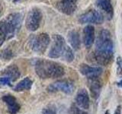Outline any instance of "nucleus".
<instances>
[{
  "label": "nucleus",
  "instance_id": "1",
  "mask_svg": "<svg viewBox=\"0 0 122 114\" xmlns=\"http://www.w3.org/2000/svg\"><path fill=\"white\" fill-rule=\"evenodd\" d=\"M95 61L101 66H107L114 59V43L108 30L102 29L95 38V48L93 53Z\"/></svg>",
  "mask_w": 122,
  "mask_h": 114
},
{
  "label": "nucleus",
  "instance_id": "2",
  "mask_svg": "<svg viewBox=\"0 0 122 114\" xmlns=\"http://www.w3.org/2000/svg\"><path fill=\"white\" fill-rule=\"evenodd\" d=\"M36 74L42 79L61 78L65 75V69L61 64L54 61L39 59L34 64Z\"/></svg>",
  "mask_w": 122,
  "mask_h": 114
},
{
  "label": "nucleus",
  "instance_id": "3",
  "mask_svg": "<svg viewBox=\"0 0 122 114\" xmlns=\"http://www.w3.org/2000/svg\"><path fill=\"white\" fill-rule=\"evenodd\" d=\"M31 49L38 54H43L47 50L51 43V37L47 33H41L35 36H32L29 40Z\"/></svg>",
  "mask_w": 122,
  "mask_h": 114
},
{
  "label": "nucleus",
  "instance_id": "4",
  "mask_svg": "<svg viewBox=\"0 0 122 114\" xmlns=\"http://www.w3.org/2000/svg\"><path fill=\"white\" fill-rule=\"evenodd\" d=\"M18 30L17 26L9 17L6 16L5 19L0 21V47L6 40L12 38Z\"/></svg>",
  "mask_w": 122,
  "mask_h": 114
},
{
  "label": "nucleus",
  "instance_id": "5",
  "mask_svg": "<svg viewBox=\"0 0 122 114\" xmlns=\"http://www.w3.org/2000/svg\"><path fill=\"white\" fill-rule=\"evenodd\" d=\"M66 46V41L63 36H61L60 34H53L48 56L51 59H58L60 57H62Z\"/></svg>",
  "mask_w": 122,
  "mask_h": 114
},
{
  "label": "nucleus",
  "instance_id": "6",
  "mask_svg": "<svg viewBox=\"0 0 122 114\" xmlns=\"http://www.w3.org/2000/svg\"><path fill=\"white\" fill-rule=\"evenodd\" d=\"M42 12L38 8H32L28 13L25 21L26 28L29 31H36L39 28L42 21Z\"/></svg>",
  "mask_w": 122,
  "mask_h": 114
},
{
  "label": "nucleus",
  "instance_id": "7",
  "mask_svg": "<svg viewBox=\"0 0 122 114\" xmlns=\"http://www.w3.org/2000/svg\"><path fill=\"white\" fill-rule=\"evenodd\" d=\"M105 21V17L102 13L97 10L92 9L86 12L80 14L78 18V21L79 24H101Z\"/></svg>",
  "mask_w": 122,
  "mask_h": 114
},
{
  "label": "nucleus",
  "instance_id": "8",
  "mask_svg": "<svg viewBox=\"0 0 122 114\" xmlns=\"http://www.w3.org/2000/svg\"><path fill=\"white\" fill-rule=\"evenodd\" d=\"M47 91L51 93H55L56 91H61L66 94H71L74 90V85L72 82L68 80H58L47 87Z\"/></svg>",
  "mask_w": 122,
  "mask_h": 114
},
{
  "label": "nucleus",
  "instance_id": "9",
  "mask_svg": "<svg viewBox=\"0 0 122 114\" xmlns=\"http://www.w3.org/2000/svg\"><path fill=\"white\" fill-rule=\"evenodd\" d=\"M79 71L88 79H95L102 74L103 69L102 67L90 66L87 64L82 63L79 66Z\"/></svg>",
  "mask_w": 122,
  "mask_h": 114
},
{
  "label": "nucleus",
  "instance_id": "10",
  "mask_svg": "<svg viewBox=\"0 0 122 114\" xmlns=\"http://www.w3.org/2000/svg\"><path fill=\"white\" fill-rule=\"evenodd\" d=\"M77 1L78 0H60L56 3V7L60 12L66 15H72L77 8Z\"/></svg>",
  "mask_w": 122,
  "mask_h": 114
},
{
  "label": "nucleus",
  "instance_id": "11",
  "mask_svg": "<svg viewBox=\"0 0 122 114\" xmlns=\"http://www.w3.org/2000/svg\"><path fill=\"white\" fill-rule=\"evenodd\" d=\"M95 40V27L92 24H88L82 30V42L84 46L89 49L92 47Z\"/></svg>",
  "mask_w": 122,
  "mask_h": 114
},
{
  "label": "nucleus",
  "instance_id": "12",
  "mask_svg": "<svg viewBox=\"0 0 122 114\" xmlns=\"http://www.w3.org/2000/svg\"><path fill=\"white\" fill-rule=\"evenodd\" d=\"M76 104L79 107L83 109H88L89 108L90 100H89V94L85 88L79 89L75 97Z\"/></svg>",
  "mask_w": 122,
  "mask_h": 114
},
{
  "label": "nucleus",
  "instance_id": "13",
  "mask_svg": "<svg viewBox=\"0 0 122 114\" xmlns=\"http://www.w3.org/2000/svg\"><path fill=\"white\" fill-rule=\"evenodd\" d=\"M2 100L8 106V112L10 114H16L21 109L16 98L11 94H6L2 97Z\"/></svg>",
  "mask_w": 122,
  "mask_h": 114
},
{
  "label": "nucleus",
  "instance_id": "14",
  "mask_svg": "<svg viewBox=\"0 0 122 114\" xmlns=\"http://www.w3.org/2000/svg\"><path fill=\"white\" fill-rule=\"evenodd\" d=\"M95 5L108 17V20H112L114 16V8L111 0H96Z\"/></svg>",
  "mask_w": 122,
  "mask_h": 114
},
{
  "label": "nucleus",
  "instance_id": "15",
  "mask_svg": "<svg viewBox=\"0 0 122 114\" xmlns=\"http://www.w3.org/2000/svg\"><path fill=\"white\" fill-rule=\"evenodd\" d=\"M67 40L70 46L74 50H79L81 47V39L78 31L76 30H72L69 31L67 34Z\"/></svg>",
  "mask_w": 122,
  "mask_h": 114
},
{
  "label": "nucleus",
  "instance_id": "16",
  "mask_svg": "<svg viewBox=\"0 0 122 114\" xmlns=\"http://www.w3.org/2000/svg\"><path fill=\"white\" fill-rule=\"evenodd\" d=\"M89 88L90 96L93 99H98L102 91V85L98 78L89 79Z\"/></svg>",
  "mask_w": 122,
  "mask_h": 114
},
{
  "label": "nucleus",
  "instance_id": "17",
  "mask_svg": "<svg viewBox=\"0 0 122 114\" xmlns=\"http://www.w3.org/2000/svg\"><path fill=\"white\" fill-rule=\"evenodd\" d=\"M2 74L7 76V77L10 78L11 81H15L20 77L21 72L19 71V68L16 65L12 64L8 66L5 70H3Z\"/></svg>",
  "mask_w": 122,
  "mask_h": 114
},
{
  "label": "nucleus",
  "instance_id": "18",
  "mask_svg": "<svg viewBox=\"0 0 122 114\" xmlns=\"http://www.w3.org/2000/svg\"><path fill=\"white\" fill-rule=\"evenodd\" d=\"M33 85L32 80L30 78L27 77L24 79H22L20 82H18L16 86L14 87V90L16 92H20V91L28 90L31 88V86Z\"/></svg>",
  "mask_w": 122,
  "mask_h": 114
},
{
  "label": "nucleus",
  "instance_id": "19",
  "mask_svg": "<svg viewBox=\"0 0 122 114\" xmlns=\"http://www.w3.org/2000/svg\"><path fill=\"white\" fill-rule=\"evenodd\" d=\"M63 60H65L67 62H72L75 59V55L72 49L69 46H66V49H65L64 52L62 56Z\"/></svg>",
  "mask_w": 122,
  "mask_h": 114
},
{
  "label": "nucleus",
  "instance_id": "20",
  "mask_svg": "<svg viewBox=\"0 0 122 114\" xmlns=\"http://www.w3.org/2000/svg\"><path fill=\"white\" fill-rule=\"evenodd\" d=\"M14 57V53L11 49L5 48L0 52V58L5 61H9Z\"/></svg>",
  "mask_w": 122,
  "mask_h": 114
},
{
  "label": "nucleus",
  "instance_id": "21",
  "mask_svg": "<svg viewBox=\"0 0 122 114\" xmlns=\"http://www.w3.org/2000/svg\"><path fill=\"white\" fill-rule=\"evenodd\" d=\"M42 114H57L55 105L49 104L42 109Z\"/></svg>",
  "mask_w": 122,
  "mask_h": 114
},
{
  "label": "nucleus",
  "instance_id": "22",
  "mask_svg": "<svg viewBox=\"0 0 122 114\" xmlns=\"http://www.w3.org/2000/svg\"><path fill=\"white\" fill-rule=\"evenodd\" d=\"M117 63V75L122 77V57L117 56L116 59Z\"/></svg>",
  "mask_w": 122,
  "mask_h": 114
},
{
  "label": "nucleus",
  "instance_id": "23",
  "mask_svg": "<svg viewBox=\"0 0 122 114\" xmlns=\"http://www.w3.org/2000/svg\"><path fill=\"white\" fill-rule=\"evenodd\" d=\"M70 112L72 114H88L87 112L84 111L83 109H80L76 105H72L70 108Z\"/></svg>",
  "mask_w": 122,
  "mask_h": 114
},
{
  "label": "nucleus",
  "instance_id": "24",
  "mask_svg": "<svg viewBox=\"0 0 122 114\" xmlns=\"http://www.w3.org/2000/svg\"><path fill=\"white\" fill-rule=\"evenodd\" d=\"M11 80L10 79V78L7 77V76H4V77L0 78V84L3 85H11Z\"/></svg>",
  "mask_w": 122,
  "mask_h": 114
},
{
  "label": "nucleus",
  "instance_id": "25",
  "mask_svg": "<svg viewBox=\"0 0 122 114\" xmlns=\"http://www.w3.org/2000/svg\"><path fill=\"white\" fill-rule=\"evenodd\" d=\"M114 114H121V105H118L117 106L116 109L114 110Z\"/></svg>",
  "mask_w": 122,
  "mask_h": 114
},
{
  "label": "nucleus",
  "instance_id": "26",
  "mask_svg": "<svg viewBox=\"0 0 122 114\" xmlns=\"http://www.w3.org/2000/svg\"><path fill=\"white\" fill-rule=\"evenodd\" d=\"M25 1H27V0H12V2L14 3H19V2H22Z\"/></svg>",
  "mask_w": 122,
  "mask_h": 114
},
{
  "label": "nucleus",
  "instance_id": "27",
  "mask_svg": "<svg viewBox=\"0 0 122 114\" xmlns=\"http://www.w3.org/2000/svg\"><path fill=\"white\" fill-rule=\"evenodd\" d=\"M117 85L119 87H121V88H122V78L121 79L120 81L117 82Z\"/></svg>",
  "mask_w": 122,
  "mask_h": 114
},
{
  "label": "nucleus",
  "instance_id": "28",
  "mask_svg": "<svg viewBox=\"0 0 122 114\" xmlns=\"http://www.w3.org/2000/svg\"><path fill=\"white\" fill-rule=\"evenodd\" d=\"M104 114H110V111H109V110H106Z\"/></svg>",
  "mask_w": 122,
  "mask_h": 114
}]
</instances>
